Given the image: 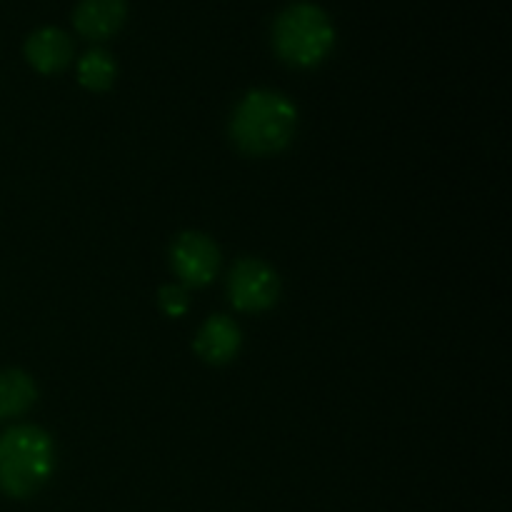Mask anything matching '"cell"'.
Returning a JSON list of instances; mask_svg holds the SVG:
<instances>
[{
    "mask_svg": "<svg viewBox=\"0 0 512 512\" xmlns=\"http://www.w3.org/2000/svg\"><path fill=\"white\" fill-rule=\"evenodd\" d=\"M298 130V108L278 90H250L230 118V138L248 155H273L288 148Z\"/></svg>",
    "mask_w": 512,
    "mask_h": 512,
    "instance_id": "obj_1",
    "label": "cell"
},
{
    "mask_svg": "<svg viewBox=\"0 0 512 512\" xmlns=\"http://www.w3.org/2000/svg\"><path fill=\"white\" fill-rule=\"evenodd\" d=\"M55 470L53 438L38 425H15L0 435V490L15 500L38 493Z\"/></svg>",
    "mask_w": 512,
    "mask_h": 512,
    "instance_id": "obj_2",
    "label": "cell"
},
{
    "mask_svg": "<svg viewBox=\"0 0 512 512\" xmlns=\"http://www.w3.org/2000/svg\"><path fill=\"white\" fill-rule=\"evenodd\" d=\"M273 45L293 68H315L333 50L335 28L320 5L293 3L275 18Z\"/></svg>",
    "mask_w": 512,
    "mask_h": 512,
    "instance_id": "obj_3",
    "label": "cell"
},
{
    "mask_svg": "<svg viewBox=\"0 0 512 512\" xmlns=\"http://www.w3.org/2000/svg\"><path fill=\"white\" fill-rule=\"evenodd\" d=\"M228 298L243 313H263L280 298V278L258 258H240L228 275Z\"/></svg>",
    "mask_w": 512,
    "mask_h": 512,
    "instance_id": "obj_4",
    "label": "cell"
},
{
    "mask_svg": "<svg viewBox=\"0 0 512 512\" xmlns=\"http://www.w3.org/2000/svg\"><path fill=\"white\" fill-rule=\"evenodd\" d=\"M170 268L183 288H205L213 283L220 268V250L205 233L188 230L175 238L170 248Z\"/></svg>",
    "mask_w": 512,
    "mask_h": 512,
    "instance_id": "obj_5",
    "label": "cell"
},
{
    "mask_svg": "<svg viewBox=\"0 0 512 512\" xmlns=\"http://www.w3.org/2000/svg\"><path fill=\"white\" fill-rule=\"evenodd\" d=\"M240 345H243V333L228 315H213L205 320L193 340L195 353L208 365H225L235 360Z\"/></svg>",
    "mask_w": 512,
    "mask_h": 512,
    "instance_id": "obj_6",
    "label": "cell"
},
{
    "mask_svg": "<svg viewBox=\"0 0 512 512\" xmlns=\"http://www.w3.org/2000/svg\"><path fill=\"white\" fill-rule=\"evenodd\" d=\"M25 58L38 73H60L73 60V40L58 28H40L25 40Z\"/></svg>",
    "mask_w": 512,
    "mask_h": 512,
    "instance_id": "obj_7",
    "label": "cell"
},
{
    "mask_svg": "<svg viewBox=\"0 0 512 512\" xmlns=\"http://www.w3.org/2000/svg\"><path fill=\"white\" fill-rule=\"evenodd\" d=\"M125 0H80L73 13L75 30L88 40H105L125 23Z\"/></svg>",
    "mask_w": 512,
    "mask_h": 512,
    "instance_id": "obj_8",
    "label": "cell"
},
{
    "mask_svg": "<svg viewBox=\"0 0 512 512\" xmlns=\"http://www.w3.org/2000/svg\"><path fill=\"white\" fill-rule=\"evenodd\" d=\"M38 400V388L33 378L23 370H3L0 373V420L20 418Z\"/></svg>",
    "mask_w": 512,
    "mask_h": 512,
    "instance_id": "obj_9",
    "label": "cell"
},
{
    "mask_svg": "<svg viewBox=\"0 0 512 512\" xmlns=\"http://www.w3.org/2000/svg\"><path fill=\"white\" fill-rule=\"evenodd\" d=\"M115 60L110 58L105 50H90L80 58L78 63V80L83 88L93 90V93H103L115 83Z\"/></svg>",
    "mask_w": 512,
    "mask_h": 512,
    "instance_id": "obj_10",
    "label": "cell"
},
{
    "mask_svg": "<svg viewBox=\"0 0 512 512\" xmlns=\"http://www.w3.org/2000/svg\"><path fill=\"white\" fill-rule=\"evenodd\" d=\"M158 305L165 315L170 318H183L190 308V300H188V290L183 285H175L168 283L158 290Z\"/></svg>",
    "mask_w": 512,
    "mask_h": 512,
    "instance_id": "obj_11",
    "label": "cell"
}]
</instances>
